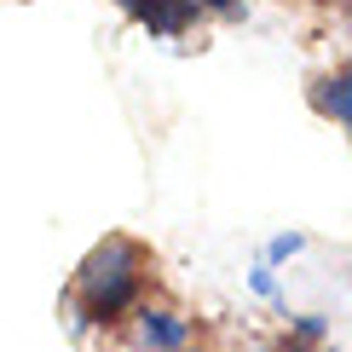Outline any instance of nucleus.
Instances as JSON below:
<instances>
[{
    "label": "nucleus",
    "instance_id": "3",
    "mask_svg": "<svg viewBox=\"0 0 352 352\" xmlns=\"http://www.w3.org/2000/svg\"><path fill=\"white\" fill-rule=\"evenodd\" d=\"M133 12L156 29V35H179V29L197 18V0H139Z\"/></svg>",
    "mask_w": 352,
    "mask_h": 352
},
{
    "label": "nucleus",
    "instance_id": "2",
    "mask_svg": "<svg viewBox=\"0 0 352 352\" xmlns=\"http://www.w3.org/2000/svg\"><path fill=\"white\" fill-rule=\"evenodd\" d=\"M185 335H190V324L179 312H139V346L144 352H179Z\"/></svg>",
    "mask_w": 352,
    "mask_h": 352
},
{
    "label": "nucleus",
    "instance_id": "5",
    "mask_svg": "<svg viewBox=\"0 0 352 352\" xmlns=\"http://www.w3.org/2000/svg\"><path fill=\"white\" fill-rule=\"evenodd\" d=\"M202 6H214V12H237V0H202Z\"/></svg>",
    "mask_w": 352,
    "mask_h": 352
},
{
    "label": "nucleus",
    "instance_id": "4",
    "mask_svg": "<svg viewBox=\"0 0 352 352\" xmlns=\"http://www.w3.org/2000/svg\"><path fill=\"white\" fill-rule=\"evenodd\" d=\"M318 110L335 116V127H352V93H346V76H329V81H318Z\"/></svg>",
    "mask_w": 352,
    "mask_h": 352
},
{
    "label": "nucleus",
    "instance_id": "1",
    "mask_svg": "<svg viewBox=\"0 0 352 352\" xmlns=\"http://www.w3.org/2000/svg\"><path fill=\"white\" fill-rule=\"evenodd\" d=\"M133 300H139V272H122V277H110V283L87 289V318H93V324H116Z\"/></svg>",
    "mask_w": 352,
    "mask_h": 352
},
{
    "label": "nucleus",
    "instance_id": "6",
    "mask_svg": "<svg viewBox=\"0 0 352 352\" xmlns=\"http://www.w3.org/2000/svg\"><path fill=\"white\" fill-rule=\"evenodd\" d=\"M289 352H295V346H289Z\"/></svg>",
    "mask_w": 352,
    "mask_h": 352
}]
</instances>
